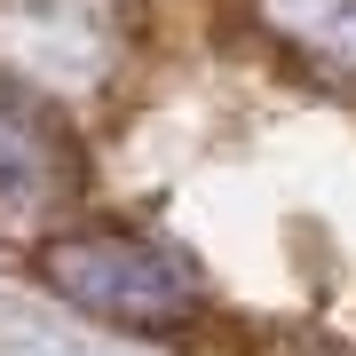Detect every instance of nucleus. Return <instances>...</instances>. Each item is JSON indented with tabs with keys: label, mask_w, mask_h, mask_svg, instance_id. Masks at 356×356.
I'll return each instance as SVG.
<instances>
[{
	"label": "nucleus",
	"mask_w": 356,
	"mask_h": 356,
	"mask_svg": "<svg viewBox=\"0 0 356 356\" xmlns=\"http://www.w3.org/2000/svg\"><path fill=\"white\" fill-rule=\"evenodd\" d=\"M40 277L72 309L127 332H175L206 301L198 269L143 229H56V238H40Z\"/></svg>",
	"instance_id": "nucleus-1"
},
{
	"label": "nucleus",
	"mask_w": 356,
	"mask_h": 356,
	"mask_svg": "<svg viewBox=\"0 0 356 356\" xmlns=\"http://www.w3.org/2000/svg\"><path fill=\"white\" fill-rule=\"evenodd\" d=\"M79 191H88V166L64 119L0 79V229H48L56 214H72Z\"/></svg>",
	"instance_id": "nucleus-2"
},
{
	"label": "nucleus",
	"mask_w": 356,
	"mask_h": 356,
	"mask_svg": "<svg viewBox=\"0 0 356 356\" xmlns=\"http://www.w3.org/2000/svg\"><path fill=\"white\" fill-rule=\"evenodd\" d=\"M261 24L277 32L309 72L356 88V0H261Z\"/></svg>",
	"instance_id": "nucleus-3"
}]
</instances>
